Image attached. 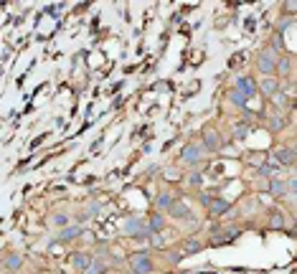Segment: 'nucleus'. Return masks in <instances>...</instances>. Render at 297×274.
Masks as SVG:
<instances>
[{"label": "nucleus", "instance_id": "nucleus-22", "mask_svg": "<svg viewBox=\"0 0 297 274\" xmlns=\"http://www.w3.org/2000/svg\"><path fill=\"white\" fill-rule=\"evenodd\" d=\"M87 274H99V271L97 269H87Z\"/></svg>", "mask_w": 297, "mask_h": 274}, {"label": "nucleus", "instance_id": "nucleus-16", "mask_svg": "<svg viewBox=\"0 0 297 274\" xmlns=\"http://www.w3.org/2000/svg\"><path fill=\"white\" fill-rule=\"evenodd\" d=\"M176 201L171 198V195H158V208H171Z\"/></svg>", "mask_w": 297, "mask_h": 274}, {"label": "nucleus", "instance_id": "nucleus-15", "mask_svg": "<svg viewBox=\"0 0 297 274\" xmlns=\"http://www.w3.org/2000/svg\"><path fill=\"white\" fill-rule=\"evenodd\" d=\"M6 266H8V269H18V266H21V254L11 251V254L6 256Z\"/></svg>", "mask_w": 297, "mask_h": 274}, {"label": "nucleus", "instance_id": "nucleus-18", "mask_svg": "<svg viewBox=\"0 0 297 274\" xmlns=\"http://www.w3.org/2000/svg\"><path fill=\"white\" fill-rule=\"evenodd\" d=\"M277 170H279V168H277V165H264V168H262V170H259V173H262V175H274V173H277Z\"/></svg>", "mask_w": 297, "mask_h": 274}, {"label": "nucleus", "instance_id": "nucleus-21", "mask_svg": "<svg viewBox=\"0 0 297 274\" xmlns=\"http://www.w3.org/2000/svg\"><path fill=\"white\" fill-rule=\"evenodd\" d=\"M186 249H188V251H191V254H193V251H196V249H198V244H196V241H188V244H186Z\"/></svg>", "mask_w": 297, "mask_h": 274}, {"label": "nucleus", "instance_id": "nucleus-4", "mask_svg": "<svg viewBox=\"0 0 297 274\" xmlns=\"http://www.w3.org/2000/svg\"><path fill=\"white\" fill-rule=\"evenodd\" d=\"M274 160H277L279 165H292V163H294L292 147H279V150H274Z\"/></svg>", "mask_w": 297, "mask_h": 274}, {"label": "nucleus", "instance_id": "nucleus-5", "mask_svg": "<svg viewBox=\"0 0 297 274\" xmlns=\"http://www.w3.org/2000/svg\"><path fill=\"white\" fill-rule=\"evenodd\" d=\"M236 89H239L246 99H249V97H254V92H257V87H254V82H251L249 76H241V79L236 82Z\"/></svg>", "mask_w": 297, "mask_h": 274}, {"label": "nucleus", "instance_id": "nucleus-19", "mask_svg": "<svg viewBox=\"0 0 297 274\" xmlns=\"http://www.w3.org/2000/svg\"><path fill=\"white\" fill-rule=\"evenodd\" d=\"M54 223H56V226H64V223H66V216H64V213H56V216H54Z\"/></svg>", "mask_w": 297, "mask_h": 274}, {"label": "nucleus", "instance_id": "nucleus-11", "mask_svg": "<svg viewBox=\"0 0 297 274\" xmlns=\"http://www.w3.org/2000/svg\"><path fill=\"white\" fill-rule=\"evenodd\" d=\"M203 142H206V147H208V150H216V147H219V137H216V132H214V130H208V132L203 135Z\"/></svg>", "mask_w": 297, "mask_h": 274}, {"label": "nucleus", "instance_id": "nucleus-13", "mask_svg": "<svg viewBox=\"0 0 297 274\" xmlns=\"http://www.w3.org/2000/svg\"><path fill=\"white\" fill-rule=\"evenodd\" d=\"M208 208H211V213H226L229 203L226 201H208Z\"/></svg>", "mask_w": 297, "mask_h": 274}, {"label": "nucleus", "instance_id": "nucleus-2", "mask_svg": "<svg viewBox=\"0 0 297 274\" xmlns=\"http://www.w3.org/2000/svg\"><path fill=\"white\" fill-rule=\"evenodd\" d=\"M130 266H132V271H140V274H147V271H150L153 269V261L150 259H147V254H135L132 259H130Z\"/></svg>", "mask_w": 297, "mask_h": 274}, {"label": "nucleus", "instance_id": "nucleus-3", "mask_svg": "<svg viewBox=\"0 0 297 274\" xmlns=\"http://www.w3.org/2000/svg\"><path fill=\"white\" fill-rule=\"evenodd\" d=\"M203 158V150L201 147H196V145H188L186 150H183V155H181V160L183 163H198Z\"/></svg>", "mask_w": 297, "mask_h": 274}, {"label": "nucleus", "instance_id": "nucleus-12", "mask_svg": "<svg viewBox=\"0 0 297 274\" xmlns=\"http://www.w3.org/2000/svg\"><path fill=\"white\" fill-rule=\"evenodd\" d=\"M269 188H272L274 195H284V193H287V183H284V180H277V178L269 183Z\"/></svg>", "mask_w": 297, "mask_h": 274}, {"label": "nucleus", "instance_id": "nucleus-6", "mask_svg": "<svg viewBox=\"0 0 297 274\" xmlns=\"http://www.w3.org/2000/svg\"><path fill=\"white\" fill-rule=\"evenodd\" d=\"M124 233H130V236H137V233H147V226H145L142 221H137V218H130V221L124 223Z\"/></svg>", "mask_w": 297, "mask_h": 274}, {"label": "nucleus", "instance_id": "nucleus-1", "mask_svg": "<svg viewBox=\"0 0 297 274\" xmlns=\"http://www.w3.org/2000/svg\"><path fill=\"white\" fill-rule=\"evenodd\" d=\"M257 66H259V71H262V74H272V71L277 69V59H274V54H272L269 49H264V51L259 54V59H257Z\"/></svg>", "mask_w": 297, "mask_h": 274}, {"label": "nucleus", "instance_id": "nucleus-17", "mask_svg": "<svg viewBox=\"0 0 297 274\" xmlns=\"http://www.w3.org/2000/svg\"><path fill=\"white\" fill-rule=\"evenodd\" d=\"M231 102H234V104H246V97H244L239 89H234V92H231Z\"/></svg>", "mask_w": 297, "mask_h": 274}, {"label": "nucleus", "instance_id": "nucleus-14", "mask_svg": "<svg viewBox=\"0 0 297 274\" xmlns=\"http://www.w3.org/2000/svg\"><path fill=\"white\" fill-rule=\"evenodd\" d=\"M160 228H163V216H160V213H155V216L150 218V223H147V233L160 231Z\"/></svg>", "mask_w": 297, "mask_h": 274}, {"label": "nucleus", "instance_id": "nucleus-7", "mask_svg": "<svg viewBox=\"0 0 297 274\" xmlns=\"http://www.w3.org/2000/svg\"><path fill=\"white\" fill-rule=\"evenodd\" d=\"M168 211H171V216H173V218H193V213H191L183 203H173Z\"/></svg>", "mask_w": 297, "mask_h": 274}, {"label": "nucleus", "instance_id": "nucleus-8", "mask_svg": "<svg viewBox=\"0 0 297 274\" xmlns=\"http://www.w3.org/2000/svg\"><path fill=\"white\" fill-rule=\"evenodd\" d=\"M89 264H92V256H89V254H84V251L74 254V266H76L79 271H87V269H89Z\"/></svg>", "mask_w": 297, "mask_h": 274}, {"label": "nucleus", "instance_id": "nucleus-10", "mask_svg": "<svg viewBox=\"0 0 297 274\" xmlns=\"http://www.w3.org/2000/svg\"><path fill=\"white\" fill-rule=\"evenodd\" d=\"M277 89H279V82H277V79H264V82H262V92H264V94H274Z\"/></svg>", "mask_w": 297, "mask_h": 274}, {"label": "nucleus", "instance_id": "nucleus-20", "mask_svg": "<svg viewBox=\"0 0 297 274\" xmlns=\"http://www.w3.org/2000/svg\"><path fill=\"white\" fill-rule=\"evenodd\" d=\"M191 183H193V185H201V173H193V175H191Z\"/></svg>", "mask_w": 297, "mask_h": 274}, {"label": "nucleus", "instance_id": "nucleus-9", "mask_svg": "<svg viewBox=\"0 0 297 274\" xmlns=\"http://www.w3.org/2000/svg\"><path fill=\"white\" fill-rule=\"evenodd\" d=\"M81 233V228L79 226H66L61 233H59V241H71V239H76Z\"/></svg>", "mask_w": 297, "mask_h": 274}]
</instances>
